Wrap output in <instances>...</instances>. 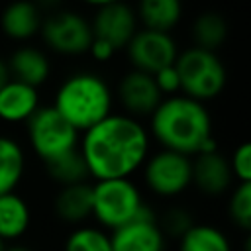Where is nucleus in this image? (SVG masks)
Segmentation results:
<instances>
[{
  "label": "nucleus",
  "instance_id": "12",
  "mask_svg": "<svg viewBox=\"0 0 251 251\" xmlns=\"http://www.w3.org/2000/svg\"><path fill=\"white\" fill-rule=\"evenodd\" d=\"M114 98H118L124 110L122 114L139 120V118H149L155 112V108L163 100V94L159 92L151 75L131 69L120 78Z\"/></svg>",
  "mask_w": 251,
  "mask_h": 251
},
{
  "label": "nucleus",
  "instance_id": "13",
  "mask_svg": "<svg viewBox=\"0 0 251 251\" xmlns=\"http://www.w3.org/2000/svg\"><path fill=\"white\" fill-rule=\"evenodd\" d=\"M192 184L208 196H220L227 192L233 184V175H231L227 157H224L220 151L194 155Z\"/></svg>",
  "mask_w": 251,
  "mask_h": 251
},
{
  "label": "nucleus",
  "instance_id": "1",
  "mask_svg": "<svg viewBox=\"0 0 251 251\" xmlns=\"http://www.w3.org/2000/svg\"><path fill=\"white\" fill-rule=\"evenodd\" d=\"M149 149L147 127L122 112H112L78 139V151L94 180L131 178L143 167Z\"/></svg>",
  "mask_w": 251,
  "mask_h": 251
},
{
  "label": "nucleus",
  "instance_id": "7",
  "mask_svg": "<svg viewBox=\"0 0 251 251\" xmlns=\"http://www.w3.org/2000/svg\"><path fill=\"white\" fill-rule=\"evenodd\" d=\"M39 35L51 51L69 57L88 53V47L94 39L88 18L80 12L61 6L53 12L43 14Z\"/></svg>",
  "mask_w": 251,
  "mask_h": 251
},
{
  "label": "nucleus",
  "instance_id": "29",
  "mask_svg": "<svg viewBox=\"0 0 251 251\" xmlns=\"http://www.w3.org/2000/svg\"><path fill=\"white\" fill-rule=\"evenodd\" d=\"M88 53L92 55L94 61L104 63V61H110L116 51H114L106 41H102V39H92V43H90V47H88Z\"/></svg>",
  "mask_w": 251,
  "mask_h": 251
},
{
  "label": "nucleus",
  "instance_id": "6",
  "mask_svg": "<svg viewBox=\"0 0 251 251\" xmlns=\"http://www.w3.org/2000/svg\"><path fill=\"white\" fill-rule=\"evenodd\" d=\"M25 131L33 153L43 161V165L78 149L80 133L63 120L51 104H41L37 108V112L25 122Z\"/></svg>",
  "mask_w": 251,
  "mask_h": 251
},
{
  "label": "nucleus",
  "instance_id": "24",
  "mask_svg": "<svg viewBox=\"0 0 251 251\" xmlns=\"http://www.w3.org/2000/svg\"><path fill=\"white\" fill-rule=\"evenodd\" d=\"M65 251H112L110 233L98 226H76L65 241Z\"/></svg>",
  "mask_w": 251,
  "mask_h": 251
},
{
  "label": "nucleus",
  "instance_id": "25",
  "mask_svg": "<svg viewBox=\"0 0 251 251\" xmlns=\"http://www.w3.org/2000/svg\"><path fill=\"white\" fill-rule=\"evenodd\" d=\"M227 214L241 229L251 227V182H237L229 194Z\"/></svg>",
  "mask_w": 251,
  "mask_h": 251
},
{
  "label": "nucleus",
  "instance_id": "5",
  "mask_svg": "<svg viewBox=\"0 0 251 251\" xmlns=\"http://www.w3.org/2000/svg\"><path fill=\"white\" fill-rule=\"evenodd\" d=\"M143 206L141 190L131 178L94 180L92 184V218L104 231L129 224Z\"/></svg>",
  "mask_w": 251,
  "mask_h": 251
},
{
  "label": "nucleus",
  "instance_id": "3",
  "mask_svg": "<svg viewBox=\"0 0 251 251\" xmlns=\"http://www.w3.org/2000/svg\"><path fill=\"white\" fill-rule=\"evenodd\" d=\"M114 90L104 76L76 71L57 86L51 106L78 133H84L114 112Z\"/></svg>",
  "mask_w": 251,
  "mask_h": 251
},
{
  "label": "nucleus",
  "instance_id": "26",
  "mask_svg": "<svg viewBox=\"0 0 251 251\" xmlns=\"http://www.w3.org/2000/svg\"><path fill=\"white\" fill-rule=\"evenodd\" d=\"M192 226H194L192 216L182 208H171L159 222V227H161L163 235L165 237L171 235V237H176V239H180Z\"/></svg>",
  "mask_w": 251,
  "mask_h": 251
},
{
  "label": "nucleus",
  "instance_id": "23",
  "mask_svg": "<svg viewBox=\"0 0 251 251\" xmlns=\"http://www.w3.org/2000/svg\"><path fill=\"white\" fill-rule=\"evenodd\" d=\"M45 171H47V176L51 180H55L57 184H61V186L88 182V178H90L86 163H84V159H82L78 149L45 163Z\"/></svg>",
  "mask_w": 251,
  "mask_h": 251
},
{
  "label": "nucleus",
  "instance_id": "16",
  "mask_svg": "<svg viewBox=\"0 0 251 251\" xmlns=\"http://www.w3.org/2000/svg\"><path fill=\"white\" fill-rule=\"evenodd\" d=\"M55 214L61 222L71 226H84L92 218V184L78 182L61 186L55 196Z\"/></svg>",
  "mask_w": 251,
  "mask_h": 251
},
{
  "label": "nucleus",
  "instance_id": "9",
  "mask_svg": "<svg viewBox=\"0 0 251 251\" xmlns=\"http://www.w3.org/2000/svg\"><path fill=\"white\" fill-rule=\"evenodd\" d=\"M126 53L133 71L153 76L157 71L175 65L178 57V45L171 33H159L139 27L126 45Z\"/></svg>",
  "mask_w": 251,
  "mask_h": 251
},
{
  "label": "nucleus",
  "instance_id": "27",
  "mask_svg": "<svg viewBox=\"0 0 251 251\" xmlns=\"http://www.w3.org/2000/svg\"><path fill=\"white\" fill-rule=\"evenodd\" d=\"M227 161H229V169H231L235 184L251 182V145L247 141L239 143Z\"/></svg>",
  "mask_w": 251,
  "mask_h": 251
},
{
  "label": "nucleus",
  "instance_id": "14",
  "mask_svg": "<svg viewBox=\"0 0 251 251\" xmlns=\"http://www.w3.org/2000/svg\"><path fill=\"white\" fill-rule=\"evenodd\" d=\"M39 106V88L12 78L0 88V120L6 124H25Z\"/></svg>",
  "mask_w": 251,
  "mask_h": 251
},
{
  "label": "nucleus",
  "instance_id": "19",
  "mask_svg": "<svg viewBox=\"0 0 251 251\" xmlns=\"http://www.w3.org/2000/svg\"><path fill=\"white\" fill-rule=\"evenodd\" d=\"M135 16L141 29L171 33L182 18V6L178 0H143L137 6Z\"/></svg>",
  "mask_w": 251,
  "mask_h": 251
},
{
  "label": "nucleus",
  "instance_id": "15",
  "mask_svg": "<svg viewBox=\"0 0 251 251\" xmlns=\"http://www.w3.org/2000/svg\"><path fill=\"white\" fill-rule=\"evenodd\" d=\"M10 78L29 84L33 88H39L51 75V63L45 51L33 45H22L18 47L10 59L6 61Z\"/></svg>",
  "mask_w": 251,
  "mask_h": 251
},
{
  "label": "nucleus",
  "instance_id": "28",
  "mask_svg": "<svg viewBox=\"0 0 251 251\" xmlns=\"http://www.w3.org/2000/svg\"><path fill=\"white\" fill-rule=\"evenodd\" d=\"M153 80L159 88V92L163 94V98H169V96H175V94H180V82H178V75H176V69L175 65L171 67H165L161 71H157L153 75Z\"/></svg>",
  "mask_w": 251,
  "mask_h": 251
},
{
  "label": "nucleus",
  "instance_id": "31",
  "mask_svg": "<svg viewBox=\"0 0 251 251\" xmlns=\"http://www.w3.org/2000/svg\"><path fill=\"white\" fill-rule=\"evenodd\" d=\"M4 251H33V249L27 247V245H24V243H8Z\"/></svg>",
  "mask_w": 251,
  "mask_h": 251
},
{
  "label": "nucleus",
  "instance_id": "10",
  "mask_svg": "<svg viewBox=\"0 0 251 251\" xmlns=\"http://www.w3.org/2000/svg\"><path fill=\"white\" fill-rule=\"evenodd\" d=\"M90 29L94 39L106 41L114 51L126 49L129 39L139 29L135 10L124 2H102L94 6Z\"/></svg>",
  "mask_w": 251,
  "mask_h": 251
},
{
  "label": "nucleus",
  "instance_id": "21",
  "mask_svg": "<svg viewBox=\"0 0 251 251\" xmlns=\"http://www.w3.org/2000/svg\"><path fill=\"white\" fill-rule=\"evenodd\" d=\"M178 251H231V243L220 227L194 224L178 239Z\"/></svg>",
  "mask_w": 251,
  "mask_h": 251
},
{
  "label": "nucleus",
  "instance_id": "20",
  "mask_svg": "<svg viewBox=\"0 0 251 251\" xmlns=\"http://www.w3.org/2000/svg\"><path fill=\"white\" fill-rule=\"evenodd\" d=\"M25 171V155L22 145L10 137L0 135V196L16 192Z\"/></svg>",
  "mask_w": 251,
  "mask_h": 251
},
{
  "label": "nucleus",
  "instance_id": "32",
  "mask_svg": "<svg viewBox=\"0 0 251 251\" xmlns=\"http://www.w3.org/2000/svg\"><path fill=\"white\" fill-rule=\"evenodd\" d=\"M4 249H6V243H4L2 239H0V251H4Z\"/></svg>",
  "mask_w": 251,
  "mask_h": 251
},
{
  "label": "nucleus",
  "instance_id": "4",
  "mask_svg": "<svg viewBox=\"0 0 251 251\" xmlns=\"http://www.w3.org/2000/svg\"><path fill=\"white\" fill-rule=\"evenodd\" d=\"M175 69L180 82V94L196 102H208L222 94L227 73L216 51L188 47L178 51Z\"/></svg>",
  "mask_w": 251,
  "mask_h": 251
},
{
  "label": "nucleus",
  "instance_id": "18",
  "mask_svg": "<svg viewBox=\"0 0 251 251\" xmlns=\"http://www.w3.org/2000/svg\"><path fill=\"white\" fill-rule=\"evenodd\" d=\"M31 210L24 196L18 192H8L0 196V239L8 243H18V239L29 229Z\"/></svg>",
  "mask_w": 251,
  "mask_h": 251
},
{
  "label": "nucleus",
  "instance_id": "30",
  "mask_svg": "<svg viewBox=\"0 0 251 251\" xmlns=\"http://www.w3.org/2000/svg\"><path fill=\"white\" fill-rule=\"evenodd\" d=\"M8 80H10L8 65H6V61H4V59H0V88H2V86H6V84H8Z\"/></svg>",
  "mask_w": 251,
  "mask_h": 251
},
{
  "label": "nucleus",
  "instance_id": "11",
  "mask_svg": "<svg viewBox=\"0 0 251 251\" xmlns=\"http://www.w3.org/2000/svg\"><path fill=\"white\" fill-rule=\"evenodd\" d=\"M165 235L151 206H143L135 220L110 231L112 251H165Z\"/></svg>",
  "mask_w": 251,
  "mask_h": 251
},
{
  "label": "nucleus",
  "instance_id": "22",
  "mask_svg": "<svg viewBox=\"0 0 251 251\" xmlns=\"http://www.w3.org/2000/svg\"><path fill=\"white\" fill-rule=\"evenodd\" d=\"M227 37V24L218 12H202L192 24V39L198 49L216 51Z\"/></svg>",
  "mask_w": 251,
  "mask_h": 251
},
{
  "label": "nucleus",
  "instance_id": "8",
  "mask_svg": "<svg viewBox=\"0 0 251 251\" xmlns=\"http://www.w3.org/2000/svg\"><path fill=\"white\" fill-rule=\"evenodd\" d=\"M145 186L161 196V198H175L192 186V157L159 149L147 155L143 167Z\"/></svg>",
  "mask_w": 251,
  "mask_h": 251
},
{
  "label": "nucleus",
  "instance_id": "2",
  "mask_svg": "<svg viewBox=\"0 0 251 251\" xmlns=\"http://www.w3.org/2000/svg\"><path fill=\"white\" fill-rule=\"evenodd\" d=\"M147 131L149 137L161 145V149L186 157L198 155L202 145L214 137L212 116L206 104L182 94L161 100V104L149 116Z\"/></svg>",
  "mask_w": 251,
  "mask_h": 251
},
{
  "label": "nucleus",
  "instance_id": "17",
  "mask_svg": "<svg viewBox=\"0 0 251 251\" xmlns=\"http://www.w3.org/2000/svg\"><path fill=\"white\" fill-rule=\"evenodd\" d=\"M43 12L33 2H14L4 8L0 16V27L6 37L14 41H27L39 33Z\"/></svg>",
  "mask_w": 251,
  "mask_h": 251
}]
</instances>
